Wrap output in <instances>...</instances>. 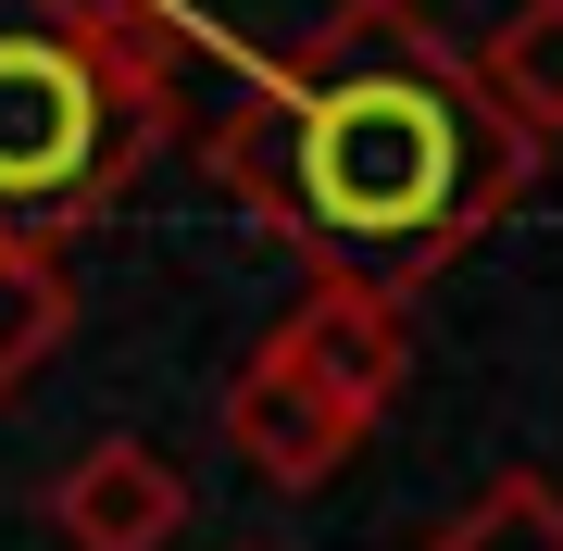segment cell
Wrapping results in <instances>:
<instances>
[{
  "label": "cell",
  "mask_w": 563,
  "mask_h": 551,
  "mask_svg": "<svg viewBox=\"0 0 563 551\" xmlns=\"http://www.w3.org/2000/svg\"><path fill=\"white\" fill-rule=\"evenodd\" d=\"M188 63L239 76V101L201 125V176L313 276H363L388 301L451 276L551 164L426 0H339L301 51L188 13Z\"/></svg>",
  "instance_id": "obj_1"
},
{
  "label": "cell",
  "mask_w": 563,
  "mask_h": 551,
  "mask_svg": "<svg viewBox=\"0 0 563 551\" xmlns=\"http://www.w3.org/2000/svg\"><path fill=\"white\" fill-rule=\"evenodd\" d=\"M188 13L201 0H0V225L76 239L188 125Z\"/></svg>",
  "instance_id": "obj_2"
},
{
  "label": "cell",
  "mask_w": 563,
  "mask_h": 551,
  "mask_svg": "<svg viewBox=\"0 0 563 551\" xmlns=\"http://www.w3.org/2000/svg\"><path fill=\"white\" fill-rule=\"evenodd\" d=\"M263 339H276L288 364H301L325 401L351 414V427H376V414L401 401V376H413V327H401V301H388V288H363V276H313Z\"/></svg>",
  "instance_id": "obj_3"
},
{
  "label": "cell",
  "mask_w": 563,
  "mask_h": 551,
  "mask_svg": "<svg viewBox=\"0 0 563 551\" xmlns=\"http://www.w3.org/2000/svg\"><path fill=\"white\" fill-rule=\"evenodd\" d=\"M213 427H225V451H239V464L263 476V489H325V476H339L351 451H363V427H351L339 401H325V388H313L301 364H288L276 339H263L251 364L225 376Z\"/></svg>",
  "instance_id": "obj_4"
},
{
  "label": "cell",
  "mask_w": 563,
  "mask_h": 551,
  "mask_svg": "<svg viewBox=\"0 0 563 551\" xmlns=\"http://www.w3.org/2000/svg\"><path fill=\"white\" fill-rule=\"evenodd\" d=\"M51 527H63V551H163L188 527V464L151 439H88L51 476Z\"/></svg>",
  "instance_id": "obj_5"
},
{
  "label": "cell",
  "mask_w": 563,
  "mask_h": 551,
  "mask_svg": "<svg viewBox=\"0 0 563 551\" xmlns=\"http://www.w3.org/2000/svg\"><path fill=\"white\" fill-rule=\"evenodd\" d=\"M476 88L501 101L526 139H563V0H514L501 25H488V51H476Z\"/></svg>",
  "instance_id": "obj_6"
},
{
  "label": "cell",
  "mask_w": 563,
  "mask_h": 551,
  "mask_svg": "<svg viewBox=\"0 0 563 551\" xmlns=\"http://www.w3.org/2000/svg\"><path fill=\"white\" fill-rule=\"evenodd\" d=\"M63 339H76V276H63V251L0 225V401H13Z\"/></svg>",
  "instance_id": "obj_7"
},
{
  "label": "cell",
  "mask_w": 563,
  "mask_h": 551,
  "mask_svg": "<svg viewBox=\"0 0 563 551\" xmlns=\"http://www.w3.org/2000/svg\"><path fill=\"white\" fill-rule=\"evenodd\" d=\"M426 551H563V489H551L539 464H514V476H488Z\"/></svg>",
  "instance_id": "obj_8"
},
{
  "label": "cell",
  "mask_w": 563,
  "mask_h": 551,
  "mask_svg": "<svg viewBox=\"0 0 563 551\" xmlns=\"http://www.w3.org/2000/svg\"><path fill=\"white\" fill-rule=\"evenodd\" d=\"M239 551H263V539H239Z\"/></svg>",
  "instance_id": "obj_9"
}]
</instances>
